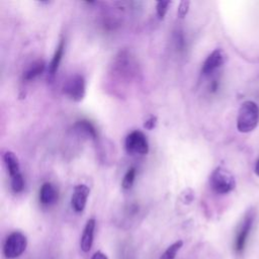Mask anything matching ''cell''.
I'll list each match as a JSON object with an SVG mask.
<instances>
[{
    "label": "cell",
    "instance_id": "obj_12",
    "mask_svg": "<svg viewBox=\"0 0 259 259\" xmlns=\"http://www.w3.org/2000/svg\"><path fill=\"white\" fill-rule=\"evenodd\" d=\"M64 50H65V42L63 39L60 40L55 53H54V56L51 60V63L49 65V73L50 75L54 76L57 71H58V68L60 66V63L62 61V58H63V55H64Z\"/></svg>",
    "mask_w": 259,
    "mask_h": 259
},
{
    "label": "cell",
    "instance_id": "obj_1",
    "mask_svg": "<svg viewBox=\"0 0 259 259\" xmlns=\"http://www.w3.org/2000/svg\"><path fill=\"white\" fill-rule=\"evenodd\" d=\"M259 122V106L251 100L242 103L237 116V130L240 133H250Z\"/></svg>",
    "mask_w": 259,
    "mask_h": 259
},
{
    "label": "cell",
    "instance_id": "obj_9",
    "mask_svg": "<svg viewBox=\"0 0 259 259\" xmlns=\"http://www.w3.org/2000/svg\"><path fill=\"white\" fill-rule=\"evenodd\" d=\"M95 226H96V222L94 219H89L86 222V225L84 227V230L80 239V248L84 253L89 252L92 247Z\"/></svg>",
    "mask_w": 259,
    "mask_h": 259
},
{
    "label": "cell",
    "instance_id": "obj_8",
    "mask_svg": "<svg viewBox=\"0 0 259 259\" xmlns=\"http://www.w3.org/2000/svg\"><path fill=\"white\" fill-rule=\"evenodd\" d=\"M252 224H253V215L249 214L244 220L235 240V251L237 253H241L244 250L250 230L252 228Z\"/></svg>",
    "mask_w": 259,
    "mask_h": 259
},
{
    "label": "cell",
    "instance_id": "obj_20",
    "mask_svg": "<svg viewBox=\"0 0 259 259\" xmlns=\"http://www.w3.org/2000/svg\"><path fill=\"white\" fill-rule=\"evenodd\" d=\"M157 123V116L151 115L145 122H144V127L147 130H153Z\"/></svg>",
    "mask_w": 259,
    "mask_h": 259
},
{
    "label": "cell",
    "instance_id": "obj_10",
    "mask_svg": "<svg viewBox=\"0 0 259 259\" xmlns=\"http://www.w3.org/2000/svg\"><path fill=\"white\" fill-rule=\"evenodd\" d=\"M39 202L45 206H50L58 200V191L54 184L51 182H45L39 189Z\"/></svg>",
    "mask_w": 259,
    "mask_h": 259
},
{
    "label": "cell",
    "instance_id": "obj_3",
    "mask_svg": "<svg viewBox=\"0 0 259 259\" xmlns=\"http://www.w3.org/2000/svg\"><path fill=\"white\" fill-rule=\"evenodd\" d=\"M27 239L20 232L11 233L5 240L3 253L6 258L13 259L20 256L26 249Z\"/></svg>",
    "mask_w": 259,
    "mask_h": 259
},
{
    "label": "cell",
    "instance_id": "obj_5",
    "mask_svg": "<svg viewBox=\"0 0 259 259\" xmlns=\"http://www.w3.org/2000/svg\"><path fill=\"white\" fill-rule=\"evenodd\" d=\"M64 93L73 101L79 102L85 96V79L82 75L71 76L64 84Z\"/></svg>",
    "mask_w": 259,
    "mask_h": 259
},
{
    "label": "cell",
    "instance_id": "obj_19",
    "mask_svg": "<svg viewBox=\"0 0 259 259\" xmlns=\"http://www.w3.org/2000/svg\"><path fill=\"white\" fill-rule=\"evenodd\" d=\"M189 5H190V1H188V0H183L179 3L177 13H178V16L180 18H183V17L186 16V14L189 10Z\"/></svg>",
    "mask_w": 259,
    "mask_h": 259
},
{
    "label": "cell",
    "instance_id": "obj_17",
    "mask_svg": "<svg viewBox=\"0 0 259 259\" xmlns=\"http://www.w3.org/2000/svg\"><path fill=\"white\" fill-rule=\"evenodd\" d=\"M24 188V179L22 174H18L16 176L11 177V189L15 193H19Z\"/></svg>",
    "mask_w": 259,
    "mask_h": 259
},
{
    "label": "cell",
    "instance_id": "obj_16",
    "mask_svg": "<svg viewBox=\"0 0 259 259\" xmlns=\"http://www.w3.org/2000/svg\"><path fill=\"white\" fill-rule=\"evenodd\" d=\"M136 168L135 167H131L126 173L124 174L123 176V179H122V182H121V186L124 190H127L130 189L133 184H134V181H135V178H136Z\"/></svg>",
    "mask_w": 259,
    "mask_h": 259
},
{
    "label": "cell",
    "instance_id": "obj_21",
    "mask_svg": "<svg viewBox=\"0 0 259 259\" xmlns=\"http://www.w3.org/2000/svg\"><path fill=\"white\" fill-rule=\"evenodd\" d=\"M91 259H108V258H107L106 254H104L103 252L97 251V252H95V253L92 255Z\"/></svg>",
    "mask_w": 259,
    "mask_h": 259
},
{
    "label": "cell",
    "instance_id": "obj_13",
    "mask_svg": "<svg viewBox=\"0 0 259 259\" xmlns=\"http://www.w3.org/2000/svg\"><path fill=\"white\" fill-rule=\"evenodd\" d=\"M45 70V62L42 60H37L33 62L23 73V79L30 81L40 75Z\"/></svg>",
    "mask_w": 259,
    "mask_h": 259
},
{
    "label": "cell",
    "instance_id": "obj_14",
    "mask_svg": "<svg viewBox=\"0 0 259 259\" xmlns=\"http://www.w3.org/2000/svg\"><path fill=\"white\" fill-rule=\"evenodd\" d=\"M74 127L76 128V131L90 137L91 139H96V137H97V133H96V130H95L94 125L88 120H85V119L78 120L75 123Z\"/></svg>",
    "mask_w": 259,
    "mask_h": 259
},
{
    "label": "cell",
    "instance_id": "obj_2",
    "mask_svg": "<svg viewBox=\"0 0 259 259\" xmlns=\"http://www.w3.org/2000/svg\"><path fill=\"white\" fill-rule=\"evenodd\" d=\"M209 185L214 192L226 194L235 188L236 180L229 170L224 167H217L209 176Z\"/></svg>",
    "mask_w": 259,
    "mask_h": 259
},
{
    "label": "cell",
    "instance_id": "obj_18",
    "mask_svg": "<svg viewBox=\"0 0 259 259\" xmlns=\"http://www.w3.org/2000/svg\"><path fill=\"white\" fill-rule=\"evenodd\" d=\"M170 4H171L170 1H158L157 2L156 10H157V14L160 19H163L165 17Z\"/></svg>",
    "mask_w": 259,
    "mask_h": 259
},
{
    "label": "cell",
    "instance_id": "obj_6",
    "mask_svg": "<svg viewBox=\"0 0 259 259\" xmlns=\"http://www.w3.org/2000/svg\"><path fill=\"white\" fill-rule=\"evenodd\" d=\"M225 62H226L225 52L221 49H215L207 56V58L203 62L201 67V73L205 76H208L211 73H213L217 69H219L221 66H223Z\"/></svg>",
    "mask_w": 259,
    "mask_h": 259
},
{
    "label": "cell",
    "instance_id": "obj_11",
    "mask_svg": "<svg viewBox=\"0 0 259 259\" xmlns=\"http://www.w3.org/2000/svg\"><path fill=\"white\" fill-rule=\"evenodd\" d=\"M3 160L5 163V166L7 168V171L10 175V177L16 176L20 174V166H19V161L17 156L11 152V151H6L3 155Z\"/></svg>",
    "mask_w": 259,
    "mask_h": 259
},
{
    "label": "cell",
    "instance_id": "obj_4",
    "mask_svg": "<svg viewBox=\"0 0 259 259\" xmlns=\"http://www.w3.org/2000/svg\"><path fill=\"white\" fill-rule=\"evenodd\" d=\"M124 147L131 155H146L149 152V143L141 131L130 133L124 141Z\"/></svg>",
    "mask_w": 259,
    "mask_h": 259
},
{
    "label": "cell",
    "instance_id": "obj_15",
    "mask_svg": "<svg viewBox=\"0 0 259 259\" xmlns=\"http://www.w3.org/2000/svg\"><path fill=\"white\" fill-rule=\"evenodd\" d=\"M182 246H183L182 240H178V241L174 242L164 251V253L161 255L160 259H175L177 252L181 249Z\"/></svg>",
    "mask_w": 259,
    "mask_h": 259
},
{
    "label": "cell",
    "instance_id": "obj_22",
    "mask_svg": "<svg viewBox=\"0 0 259 259\" xmlns=\"http://www.w3.org/2000/svg\"><path fill=\"white\" fill-rule=\"evenodd\" d=\"M254 171H255L256 175H257V176H259V159H258V161H257V162H256V164H255Z\"/></svg>",
    "mask_w": 259,
    "mask_h": 259
},
{
    "label": "cell",
    "instance_id": "obj_7",
    "mask_svg": "<svg viewBox=\"0 0 259 259\" xmlns=\"http://www.w3.org/2000/svg\"><path fill=\"white\" fill-rule=\"evenodd\" d=\"M89 193L90 189L85 184H77L74 187L73 194L71 197V205L76 212H82L84 210Z\"/></svg>",
    "mask_w": 259,
    "mask_h": 259
}]
</instances>
